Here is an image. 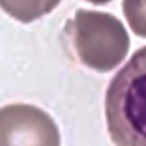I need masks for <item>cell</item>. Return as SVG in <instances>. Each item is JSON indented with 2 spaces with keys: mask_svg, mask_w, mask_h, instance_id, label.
Masks as SVG:
<instances>
[{
  "mask_svg": "<svg viewBox=\"0 0 146 146\" xmlns=\"http://www.w3.org/2000/svg\"><path fill=\"white\" fill-rule=\"evenodd\" d=\"M105 118L115 146H146V46L111 79L105 94Z\"/></svg>",
  "mask_w": 146,
  "mask_h": 146,
  "instance_id": "cell-1",
  "label": "cell"
},
{
  "mask_svg": "<svg viewBox=\"0 0 146 146\" xmlns=\"http://www.w3.org/2000/svg\"><path fill=\"white\" fill-rule=\"evenodd\" d=\"M73 45L83 64L98 72H109L125 58L130 38L115 16L81 9L73 20Z\"/></svg>",
  "mask_w": 146,
  "mask_h": 146,
  "instance_id": "cell-2",
  "label": "cell"
},
{
  "mask_svg": "<svg viewBox=\"0 0 146 146\" xmlns=\"http://www.w3.org/2000/svg\"><path fill=\"white\" fill-rule=\"evenodd\" d=\"M0 146H61L60 130L35 105H6L0 108Z\"/></svg>",
  "mask_w": 146,
  "mask_h": 146,
  "instance_id": "cell-3",
  "label": "cell"
},
{
  "mask_svg": "<svg viewBox=\"0 0 146 146\" xmlns=\"http://www.w3.org/2000/svg\"><path fill=\"white\" fill-rule=\"evenodd\" d=\"M61 0H0V8L21 23H32L50 14Z\"/></svg>",
  "mask_w": 146,
  "mask_h": 146,
  "instance_id": "cell-4",
  "label": "cell"
},
{
  "mask_svg": "<svg viewBox=\"0 0 146 146\" xmlns=\"http://www.w3.org/2000/svg\"><path fill=\"white\" fill-rule=\"evenodd\" d=\"M123 11L134 34L146 38V0H124Z\"/></svg>",
  "mask_w": 146,
  "mask_h": 146,
  "instance_id": "cell-5",
  "label": "cell"
},
{
  "mask_svg": "<svg viewBox=\"0 0 146 146\" xmlns=\"http://www.w3.org/2000/svg\"><path fill=\"white\" fill-rule=\"evenodd\" d=\"M89 3H93V4H97V5H100V4H107V3L111 1V0H87Z\"/></svg>",
  "mask_w": 146,
  "mask_h": 146,
  "instance_id": "cell-6",
  "label": "cell"
}]
</instances>
